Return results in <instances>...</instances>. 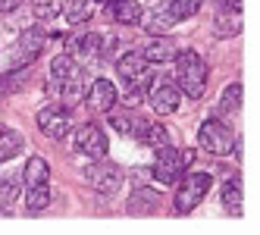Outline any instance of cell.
<instances>
[{
	"label": "cell",
	"instance_id": "1",
	"mask_svg": "<svg viewBox=\"0 0 260 235\" xmlns=\"http://www.w3.org/2000/svg\"><path fill=\"white\" fill-rule=\"evenodd\" d=\"M47 94L53 100H66V104H79L85 97V76L76 57H69V53L53 57L50 72H47Z\"/></svg>",
	"mask_w": 260,
	"mask_h": 235
},
{
	"label": "cell",
	"instance_id": "2",
	"mask_svg": "<svg viewBox=\"0 0 260 235\" xmlns=\"http://www.w3.org/2000/svg\"><path fill=\"white\" fill-rule=\"evenodd\" d=\"M207 63L198 50H179L176 53V82L185 97H201L207 88Z\"/></svg>",
	"mask_w": 260,
	"mask_h": 235
},
{
	"label": "cell",
	"instance_id": "3",
	"mask_svg": "<svg viewBox=\"0 0 260 235\" xmlns=\"http://www.w3.org/2000/svg\"><path fill=\"white\" fill-rule=\"evenodd\" d=\"M154 179L163 185H176L179 176L194 163V151L191 148H173V144H163L154 151Z\"/></svg>",
	"mask_w": 260,
	"mask_h": 235
},
{
	"label": "cell",
	"instance_id": "4",
	"mask_svg": "<svg viewBox=\"0 0 260 235\" xmlns=\"http://www.w3.org/2000/svg\"><path fill=\"white\" fill-rule=\"evenodd\" d=\"M213 185V176L210 173H188L185 170L179 176V182H176V197H173V210L176 213H191L204 197H207Z\"/></svg>",
	"mask_w": 260,
	"mask_h": 235
},
{
	"label": "cell",
	"instance_id": "5",
	"mask_svg": "<svg viewBox=\"0 0 260 235\" xmlns=\"http://www.w3.org/2000/svg\"><path fill=\"white\" fill-rule=\"evenodd\" d=\"M82 176H85V182H88L91 188H94L98 194H104V197L116 194V191L122 188V182H125V173H122L116 163H110L107 157L91 160V163L82 170Z\"/></svg>",
	"mask_w": 260,
	"mask_h": 235
},
{
	"label": "cell",
	"instance_id": "6",
	"mask_svg": "<svg viewBox=\"0 0 260 235\" xmlns=\"http://www.w3.org/2000/svg\"><path fill=\"white\" fill-rule=\"evenodd\" d=\"M198 144L207 154L222 157L235 148V132H232V125L219 122V119H204V125L198 129Z\"/></svg>",
	"mask_w": 260,
	"mask_h": 235
},
{
	"label": "cell",
	"instance_id": "7",
	"mask_svg": "<svg viewBox=\"0 0 260 235\" xmlns=\"http://www.w3.org/2000/svg\"><path fill=\"white\" fill-rule=\"evenodd\" d=\"M38 129H41V135H47V138H53V141H60V138H66L69 132H72V113H69V107H60V104H50V107H44V110L38 113Z\"/></svg>",
	"mask_w": 260,
	"mask_h": 235
},
{
	"label": "cell",
	"instance_id": "8",
	"mask_svg": "<svg viewBox=\"0 0 260 235\" xmlns=\"http://www.w3.org/2000/svg\"><path fill=\"white\" fill-rule=\"evenodd\" d=\"M44 41H47V35L41 28H28L19 41H16L13 53H10V69H19V66H31L35 60L41 57V50H44Z\"/></svg>",
	"mask_w": 260,
	"mask_h": 235
},
{
	"label": "cell",
	"instance_id": "9",
	"mask_svg": "<svg viewBox=\"0 0 260 235\" xmlns=\"http://www.w3.org/2000/svg\"><path fill=\"white\" fill-rule=\"evenodd\" d=\"M72 148L79 154H85V157H91V160H98V157H107L110 141H107V132L98 122H85L76 132V138H72Z\"/></svg>",
	"mask_w": 260,
	"mask_h": 235
},
{
	"label": "cell",
	"instance_id": "10",
	"mask_svg": "<svg viewBox=\"0 0 260 235\" xmlns=\"http://www.w3.org/2000/svg\"><path fill=\"white\" fill-rule=\"evenodd\" d=\"M147 63L141 50H128L116 60V72L119 79L125 82V91H132V88H144V76H147Z\"/></svg>",
	"mask_w": 260,
	"mask_h": 235
},
{
	"label": "cell",
	"instance_id": "11",
	"mask_svg": "<svg viewBox=\"0 0 260 235\" xmlns=\"http://www.w3.org/2000/svg\"><path fill=\"white\" fill-rule=\"evenodd\" d=\"M147 100H151L154 113L170 116V113H176V110H179L182 91H179V85H173V82H157L151 91H147Z\"/></svg>",
	"mask_w": 260,
	"mask_h": 235
},
{
	"label": "cell",
	"instance_id": "12",
	"mask_svg": "<svg viewBox=\"0 0 260 235\" xmlns=\"http://www.w3.org/2000/svg\"><path fill=\"white\" fill-rule=\"evenodd\" d=\"M85 104L94 113H110L116 107V85L110 82V79H94L91 88L85 91Z\"/></svg>",
	"mask_w": 260,
	"mask_h": 235
},
{
	"label": "cell",
	"instance_id": "13",
	"mask_svg": "<svg viewBox=\"0 0 260 235\" xmlns=\"http://www.w3.org/2000/svg\"><path fill=\"white\" fill-rule=\"evenodd\" d=\"M138 25H144L151 35H170L179 25V19L170 13V7H166V4H157V7H151L147 13H141Z\"/></svg>",
	"mask_w": 260,
	"mask_h": 235
},
{
	"label": "cell",
	"instance_id": "14",
	"mask_svg": "<svg viewBox=\"0 0 260 235\" xmlns=\"http://www.w3.org/2000/svg\"><path fill=\"white\" fill-rule=\"evenodd\" d=\"M141 53H144V60H147V63L160 66V63H170V60H176L179 44L170 38V35H154V38L147 41V47H144Z\"/></svg>",
	"mask_w": 260,
	"mask_h": 235
},
{
	"label": "cell",
	"instance_id": "15",
	"mask_svg": "<svg viewBox=\"0 0 260 235\" xmlns=\"http://www.w3.org/2000/svg\"><path fill=\"white\" fill-rule=\"evenodd\" d=\"M88 57V60H104L107 57V47H104V38L98 31H88L82 38H72L69 41V57Z\"/></svg>",
	"mask_w": 260,
	"mask_h": 235
},
{
	"label": "cell",
	"instance_id": "16",
	"mask_svg": "<svg viewBox=\"0 0 260 235\" xmlns=\"http://www.w3.org/2000/svg\"><path fill=\"white\" fill-rule=\"evenodd\" d=\"M213 31H216V38H232V35L241 31V0H235L232 10H229V7H222V10L216 13Z\"/></svg>",
	"mask_w": 260,
	"mask_h": 235
},
{
	"label": "cell",
	"instance_id": "17",
	"mask_svg": "<svg viewBox=\"0 0 260 235\" xmlns=\"http://www.w3.org/2000/svg\"><path fill=\"white\" fill-rule=\"evenodd\" d=\"M132 138L141 144V148H151V151L163 148V144H170V132H166L160 122H144V119H141V125L135 129Z\"/></svg>",
	"mask_w": 260,
	"mask_h": 235
},
{
	"label": "cell",
	"instance_id": "18",
	"mask_svg": "<svg viewBox=\"0 0 260 235\" xmlns=\"http://www.w3.org/2000/svg\"><path fill=\"white\" fill-rule=\"evenodd\" d=\"M219 197H222V210H226V213H232V216L245 213V191H241V179L238 176H232L229 182L222 185Z\"/></svg>",
	"mask_w": 260,
	"mask_h": 235
},
{
	"label": "cell",
	"instance_id": "19",
	"mask_svg": "<svg viewBox=\"0 0 260 235\" xmlns=\"http://www.w3.org/2000/svg\"><path fill=\"white\" fill-rule=\"evenodd\" d=\"M22 182L25 188H35V185H50V166L44 157H28V163L22 170Z\"/></svg>",
	"mask_w": 260,
	"mask_h": 235
},
{
	"label": "cell",
	"instance_id": "20",
	"mask_svg": "<svg viewBox=\"0 0 260 235\" xmlns=\"http://www.w3.org/2000/svg\"><path fill=\"white\" fill-rule=\"evenodd\" d=\"M107 7L113 13V19L122 22V25H138V19H141L138 0H107Z\"/></svg>",
	"mask_w": 260,
	"mask_h": 235
},
{
	"label": "cell",
	"instance_id": "21",
	"mask_svg": "<svg viewBox=\"0 0 260 235\" xmlns=\"http://www.w3.org/2000/svg\"><path fill=\"white\" fill-rule=\"evenodd\" d=\"M157 191L154 188H138L132 197H128V213L132 216H147V213H154L157 210Z\"/></svg>",
	"mask_w": 260,
	"mask_h": 235
},
{
	"label": "cell",
	"instance_id": "22",
	"mask_svg": "<svg viewBox=\"0 0 260 235\" xmlns=\"http://www.w3.org/2000/svg\"><path fill=\"white\" fill-rule=\"evenodd\" d=\"M22 148H25V141H22V135L16 132V129H0V163L19 157Z\"/></svg>",
	"mask_w": 260,
	"mask_h": 235
},
{
	"label": "cell",
	"instance_id": "23",
	"mask_svg": "<svg viewBox=\"0 0 260 235\" xmlns=\"http://www.w3.org/2000/svg\"><path fill=\"white\" fill-rule=\"evenodd\" d=\"M31 82V72H28V66H19V69H13L10 76H4L0 79V91L4 94H19L22 88Z\"/></svg>",
	"mask_w": 260,
	"mask_h": 235
},
{
	"label": "cell",
	"instance_id": "24",
	"mask_svg": "<svg viewBox=\"0 0 260 235\" xmlns=\"http://www.w3.org/2000/svg\"><path fill=\"white\" fill-rule=\"evenodd\" d=\"M47 204H50V185L25 188V210L28 213H41V210H47Z\"/></svg>",
	"mask_w": 260,
	"mask_h": 235
},
{
	"label": "cell",
	"instance_id": "25",
	"mask_svg": "<svg viewBox=\"0 0 260 235\" xmlns=\"http://www.w3.org/2000/svg\"><path fill=\"white\" fill-rule=\"evenodd\" d=\"M91 10H94V4L91 0H66V7L60 13H66V19L72 25H79V22H88L91 19Z\"/></svg>",
	"mask_w": 260,
	"mask_h": 235
},
{
	"label": "cell",
	"instance_id": "26",
	"mask_svg": "<svg viewBox=\"0 0 260 235\" xmlns=\"http://www.w3.org/2000/svg\"><path fill=\"white\" fill-rule=\"evenodd\" d=\"M170 13L176 16L179 22H185V19H191V16H198L201 13V7H204V0H170Z\"/></svg>",
	"mask_w": 260,
	"mask_h": 235
},
{
	"label": "cell",
	"instance_id": "27",
	"mask_svg": "<svg viewBox=\"0 0 260 235\" xmlns=\"http://www.w3.org/2000/svg\"><path fill=\"white\" fill-rule=\"evenodd\" d=\"M241 107V82H232L222 88V94H219V110L222 113H235Z\"/></svg>",
	"mask_w": 260,
	"mask_h": 235
},
{
	"label": "cell",
	"instance_id": "28",
	"mask_svg": "<svg viewBox=\"0 0 260 235\" xmlns=\"http://www.w3.org/2000/svg\"><path fill=\"white\" fill-rule=\"evenodd\" d=\"M31 13L38 16L41 22H50V19L60 16V4L57 0H31Z\"/></svg>",
	"mask_w": 260,
	"mask_h": 235
},
{
	"label": "cell",
	"instance_id": "29",
	"mask_svg": "<svg viewBox=\"0 0 260 235\" xmlns=\"http://www.w3.org/2000/svg\"><path fill=\"white\" fill-rule=\"evenodd\" d=\"M16 197H19V182L16 179H10V176H0V207H10Z\"/></svg>",
	"mask_w": 260,
	"mask_h": 235
},
{
	"label": "cell",
	"instance_id": "30",
	"mask_svg": "<svg viewBox=\"0 0 260 235\" xmlns=\"http://www.w3.org/2000/svg\"><path fill=\"white\" fill-rule=\"evenodd\" d=\"M110 122H113V129L122 132V135H135V129L141 125L138 116H128V113H113V116H110Z\"/></svg>",
	"mask_w": 260,
	"mask_h": 235
},
{
	"label": "cell",
	"instance_id": "31",
	"mask_svg": "<svg viewBox=\"0 0 260 235\" xmlns=\"http://www.w3.org/2000/svg\"><path fill=\"white\" fill-rule=\"evenodd\" d=\"M19 7H22V0H0V13H13Z\"/></svg>",
	"mask_w": 260,
	"mask_h": 235
},
{
	"label": "cell",
	"instance_id": "32",
	"mask_svg": "<svg viewBox=\"0 0 260 235\" xmlns=\"http://www.w3.org/2000/svg\"><path fill=\"white\" fill-rule=\"evenodd\" d=\"M98 4H107V0H98Z\"/></svg>",
	"mask_w": 260,
	"mask_h": 235
}]
</instances>
